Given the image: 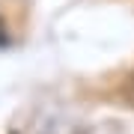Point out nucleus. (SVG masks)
Listing matches in <instances>:
<instances>
[{"instance_id": "f03ea898", "label": "nucleus", "mask_w": 134, "mask_h": 134, "mask_svg": "<svg viewBox=\"0 0 134 134\" xmlns=\"http://www.w3.org/2000/svg\"><path fill=\"white\" fill-rule=\"evenodd\" d=\"M128 86H131V96H134V72H131V77H128Z\"/></svg>"}, {"instance_id": "f257e3e1", "label": "nucleus", "mask_w": 134, "mask_h": 134, "mask_svg": "<svg viewBox=\"0 0 134 134\" xmlns=\"http://www.w3.org/2000/svg\"><path fill=\"white\" fill-rule=\"evenodd\" d=\"M6 45H9V30H6L3 18H0V48H6Z\"/></svg>"}]
</instances>
